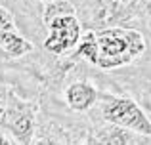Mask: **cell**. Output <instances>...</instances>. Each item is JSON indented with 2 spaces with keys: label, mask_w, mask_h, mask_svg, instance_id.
Listing matches in <instances>:
<instances>
[{
  "label": "cell",
  "mask_w": 151,
  "mask_h": 145,
  "mask_svg": "<svg viewBox=\"0 0 151 145\" xmlns=\"http://www.w3.org/2000/svg\"><path fill=\"white\" fill-rule=\"evenodd\" d=\"M98 42V59L96 65L103 71L122 67L145 52V38L142 33L124 27H111L96 33Z\"/></svg>",
  "instance_id": "6da1fadb"
},
{
  "label": "cell",
  "mask_w": 151,
  "mask_h": 145,
  "mask_svg": "<svg viewBox=\"0 0 151 145\" xmlns=\"http://www.w3.org/2000/svg\"><path fill=\"white\" fill-rule=\"evenodd\" d=\"M101 116L105 122L151 138V120L130 97H111L103 103Z\"/></svg>",
  "instance_id": "7a4b0ae2"
},
{
  "label": "cell",
  "mask_w": 151,
  "mask_h": 145,
  "mask_svg": "<svg viewBox=\"0 0 151 145\" xmlns=\"http://www.w3.org/2000/svg\"><path fill=\"white\" fill-rule=\"evenodd\" d=\"M6 128L21 145H31L35 134V105L19 99H10V107L2 113Z\"/></svg>",
  "instance_id": "3957f363"
},
{
  "label": "cell",
  "mask_w": 151,
  "mask_h": 145,
  "mask_svg": "<svg viewBox=\"0 0 151 145\" xmlns=\"http://www.w3.org/2000/svg\"><path fill=\"white\" fill-rule=\"evenodd\" d=\"M48 27H50V36L46 38L44 48L55 56L75 48L81 42V23L75 15L58 17Z\"/></svg>",
  "instance_id": "277c9868"
},
{
  "label": "cell",
  "mask_w": 151,
  "mask_h": 145,
  "mask_svg": "<svg viewBox=\"0 0 151 145\" xmlns=\"http://www.w3.org/2000/svg\"><path fill=\"white\" fill-rule=\"evenodd\" d=\"M65 99L73 111H86L90 109L98 99V92L92 84L88 82H73L71 86H67L65 90Z\"/></svg>",
  "instance_id": "5b68a950"
},
{
  "label": "cell",
  "mask_w": 151,
  "mask_h": 145,
  "mask_svg": "<svg viewBox=\"0 0 151 145\" xmlns=\"http://www.w3.org/2000/svg\"><path fill=\"white\" fill-rule=\"evenodd\" d=\"M136 0H100L96 21H117L132 14Z\"/></svg>",
  "instance_id": "8992f818"
},
{
  "label": "cell",
  "mask_w": 151,
  "mask_h": 145,
  "mask_svg": "<svg viewBox=\"0 0 151 145\" xmlns=\"http://www.w3.org/2000/svg\"><path fill=\"white\" fill-rule=\"evenodd\" d=\"M0 48L12 57H19L23 54L33 50V42L21 38L17 33H10V31H0Z\"/></svg>",
  "instance_id": "52a82bcc"
},
{
  "label": "cell",
  "mask_w": 151,
  "mask_h": 145,
  "mask_svg": "<svg viewBox=\"0 0 151 145\" xmlns=\"http://www.w3.org/2000/svg\"><path fill=\"white\" fill-rule=\"evenodd\" d=\"M92 138L100 145H126L128 143V134L124 130H121L119 126H113V124L92 132Z\"/></svg>",
  "instance_id": "ba28073f"
},
{
  "label": "cell",
  "mask_w": 151,
  "mask_h": 145,
  "mask_svg": "<svg viewBox=\"0 0 151 145\" xmlns=\"http://www.w3.org/2000/svg\"><path fill=\"white\" fill-rule=\"evenodd\" d=\"M65 15H75V6L69 0H50L44 6V23H50L58 17H65Z\"/></svg>",
  "instance_id": "9c48e42d"
},
{
  "label": "cell",
  "mask_w": 151,
  "mask_h": 145,
  "mask_svg": "<svg viewBox=\"0 0 151 145\" xmlns=\"http://www.w3.org/2000/svg\"><path fill=\"white\" fill-rule=\"evenodd\" d=\"M77 56L84 57V59L90 61V63L96 65L98 42H96V33H94V31H86V33L81 36V46H78V50H77Z\"/></svg>",
  "instance_id": "30bf717a"
},
{
  "label": "cell",
  "mask_w": 151,
  "mask_h": 145,
  "mask_svg": "<svg viewBox=\"0 0 151 145\" xmlns=\"http://www.w3.org/2000/svg\"><path fill=\"white\" fill-rule=\"evenodd\" d=\"M0 31H10V33H15V23L14 17L8 10H4L0 6Z\"/></svg>",
  "instance_id": "8fae6325"
},
{
  "label": "cell",
  "mask_w": 151,
  "mask_h": 145,
  "mask_svg": "<svg viewBox=\"0 0 151 145\" xmlns=\"http://www.w3.org/2000/svg\"><path fill=\"white\" fill-rule=\"evenodd\" d=\"M33 145H58L54 141V139H50V138H40V139H37Z\"/></svg>",
  "instance_id": "7c38bea8"
},
{
  "label": "cell",
  "mask_w": 151,
  "mask_h": 145,
  "mask_svg": "<svg viewBox=\"0 0 151 145\" xmlns=\"http://www.w3.org/2000/svg\"><path fill=\"white\" fill-rule=\"evenodd\" d=\"M0 145H12V143L8 141L6 138H4V134H2V132H0Z\"/></svg>",
  "instance_id": "4fadbf2b"
},
{
  "label": "cell",
  "mask_w": 151,
  "mask_h": 145,
  "mask_svg": "<svg viewBox=\"0 0 151 145\" xmlns=\"http://www.w3.org/2000/svg\"><path fill=\"white\" fill-rule=\"evenodd\" d=\"M86 145H100V143H98L96 139L92 138V134H90V136H88V141H86Z\"/></svg>",
  "instance_id": "5bb4252c"
}]
</instances>
